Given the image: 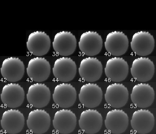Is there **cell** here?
I'll return each instance as SVG.
<instances>
[{"mask_svg":"<svg viewBox=\"0 0 156 134\" xmlns=\"http://www.w3.org/2000/svg\"><path fill=\"white\" fill-rule=\"evenodd\" d=\"M52 72L58 81L68 82L73 80L76 75V64L71 58L61 57L55 62Z\"/></svg>","mask_w":156,"mask_h":134,"instance_id":"obj_1","label":"cell"},{"mask_svg":"<svg viewBox=\"0 0 156 134\" xmlns=\"http://www.w3.org/2000/svg\"><path fill=\"white\" fill-rule=\"evenodd\" d=\"M27 71L28 76L33 81L42 82L47 80L49 76L51 65L46 58L35 57L29 61Z\"/></svg>","mask_w":156,"mask_h":134,"instance_id":"obj_2","label":"cell"},{"mask_svg":"<svg viewBox=\"0 0 156 134\" xmlns=\"http://www.w3.org/2000/svg\"><path fill=\"white\" fill-rule=\"evenodd\" d=\"M105 72L106 76L111 81L120 82L125 80L127 76L129 65L124 58L113 57L107 61Z\"/></svg>","mask_w":156,"mask_h":134,"instance_id":"obj_3","label":"cell"},{"mask_svg":"<svg viewBox=\"0 0 156 134\" xmlns=\"http://www.w3.org/2000/svg\"><path fill=\"white\" fill-rule=\"evenodd\" d=\"M1 123L2 129L7 133L18 134L24 128L25 119L20 111L11 109L4 112Z\"/></svg>","mask_w":156,"mask_h":134,"instance_id":"obj_4","label":"cell"},{"mask_svg":"<svg viewBox=\"0 0 156 134\" xmlns=\"http://www.w3.org/2000/svg\"><path fill=\"white\" fill-rule=\"evenodd\" d=\"M1 74L4 79L10 82H16L23 77L25 72L23 62L17 57L6 58L2 62Z\"/></svg>","mask_w":156,"mask_h":134,"instance_id":"obj_5","label":"cell"},{"mask_svg":"<svg viewBox=\"0 0 156 134\" xmlns=\"http://www.w3.org/2000/svg\"><path fill=\"white\" fill-rule=\"evenodd\" d=\"M130 46L135 54L141 56H147L152 53L154 49V38L148 32H138L133 35Z\"/></svg>","mask_w":156,"mask_h":134,"instance_id":"obj_6","label":"cell"},{"mask_svg":"<svg viewBox=\"0 0 156 134\" xmlns=\"http://www.w3.org/2000/svg\"><path fill=\"white\" fill-rule=\"evenodd\" d=\"M105 46L106 51L112 55L122 56L127 51L129 39L122 32H112L107 35Z\"/></svg>","mask_w":156,"mask_h":134,"instance_id":"obj_7","label":"cell"},{"mask_svg":"<svg viewBox=\"0 0 156 134\" xmlns=\"http://www.w3.org/2000/svg\"><path fill=\"white\" fill-rule=\"evenodd\" d=\"M79 72L80 76L85 81L94 82L101 77L103 67L97 58L88 57L81 61Z\"/></svg>","mask_w":156,"mask_h":134,"instance_id":"obj_8","label":"cell"},{"mask_svg":"<svg viewBox=\"0 0 156 134\" xmlns=\"http://www.w3.org/2000/svg\"><path fill=\"white\" fill-rule=\"evenodd\" d=\"M27 46L28 51L32 54L37 56H44L49 51L51 39L44 32H34L29 35Z\"/></svg>","mask_w":156,"mask_h":134,"instance_id":"obj_9","label":"cell"},{"mask_svg":"<svg viewBox=\"0 0 156 134\" xmlns=\"http://www.w3.org/2000/svg\"><path fill=\"white\" fill-rule=\"evenodd\" d=\"M52 46L54 51L59 55L69 56L76 49V38L70 32H60L55 35Z\"/></svg>","mask_w":156,"mask_h":134,"instance_id":"obj_10","label":"cell"},{"mask_svg":"<svg viewBox=\"0 0 156 134\" xmlns=\"http://www.w3.org/2000/svg\"><path fill=\"white\" fill-rule=\"evenodd\" d=\"M27 97L28 102L32 107L44 108L48 104L51 100V91L44 84L37 83L29 86Z\"/></svg>","mask_w":156,"mask_h":134,"instance_id":"obj_11","label":"cell"},{"mask_svg":"<svg viewBox=\"0 0 156 134\" xmlns=\"http://www.w3.org/2000/svg\"><path fill=\"white\" fill-rule=\"evenodd\" d=\"M79 97V101L84 107L96 108L102 102L103 93L97 84L89 83L81 86Z\"/></svg>","mask_w":156,"mask_h":134,"instance_id":"obj_12","label":"cell"},{"mask_svg":"<svg viewBox=\"0 0 156 134\" xmlns=\"http://www.w3.org/2000/svg\"><path fill=\"white\" fill-rule=\"evenodd\" d=\"M79 46L80 51L85 55L94 56L101 52L103 46V41L98 33L89 31L82 34Z\"/></svg>","mask_w":156,"mask_h":134,"instance_id":"obj_13","label":"cell"},{"mask_svg":"<svg viewBox=\"0 0 156 134\" xmlns=\"http://www.w3.org/2000/svg\"><path fill=\"white\" fill-rule=\"evenodd\" d=\"M130 71L135 80L141 82H146L151 80L154 75V64L149 58L139 57L133 62Z\"/></svg>","mask_w":156,"mask_h":134,"instance_id":"obj_14","label":"cell"},{"mask_svg":"<svg viewBox=\"0 0 156 134\" xmlns=\"http://www.w3.org/2000/svg\"><path fill=\"white\" fill-rule=\"evenodd\" d=\"M1 97L2 103L6 107L18 108L24 102L25 93L24 89L19 84L11 83L3 86Z\"/></svg>","mask_w":156,"mask_h":134,"instance_id":"obj_15","label":"cell"},{"mask_svg":"<svg viewBox=\"0 0 156 134\" xmlns=\"http://www.w3.org/2000/svg\"><path fill=\"white\" fill-rule=\"evenodd\" d=\"M105 97L106 102L111 107L122 108L129 100V91L122 84L115 83L107 86Z\"/></svg>","mask_w":156,"mask_h":134,"instance_id":"obj_16","label":"cell"},{"mask_svg":"<svg viewBox=\"0 0 156 134\" xmlns=\"http://www.w3.org/2000/svg\"><path fill=\"white\" fill-rule=\"evenodd\" d=\"M52 97L54 102L58 107L63 108H69L76 101V90L70 84H60L55 87Z\"/></svg>","mask_w":156,"mask_h":134,"instance_id":"obj_17","label":"cell"},{"mask_svg":"<svg viewBox=\"0 0 156 134\" xmlns=\"http://www.w3.org/2000/svg\"><path fill=\"white\" fill-rule=\"evenodd\" d=\"M27 123L28 129L34 133L44 134L49 129L51 117L44 110H34L29 113Z\"/></svg>","mask_w":156,"mask_h":134,"instance_id":"obj_18","label":"cell"},{"mask_svg":"<svg viewBox=\"0 0 156 134\" xmlns=\"http://www.w3.org/2000/svg\"><path fill=\"white\" fill-rule=\"evenodd\" d=\"M105 123L106 129L112 133L122 134L127 129L129 118L122 110L115 109L107 113Z\"/></svg>","mask_w":156,"mask_h":134,"instance_id":"obj_19","label":"cell"},{"mask_svg":"<svg viewBox=\"0 0 156 134\" xmlns=\"http://www.w3.org/2000/svg\"><path fill=\"white\" fill-rule=\"evenodd\" d=\"M52 123L55 130L59 133L70 134L76 127V116L70 110H60L55 113Z\"/></svg>","mask_w":156,"mask_h":134,"instance_id":"obj_20","label":"cell"},{"mask_svg":"<svg viewBox=\"0 0 156 134\" xmlns=\"http://www.w3.org/2000/svg\"><path fill=\"white\" fill-rule=\"evenodd\" d=\"M130 97L132 102L136 107L147 108L154 101V90L148 84L141 83L133 86Z\"/></svg>","mask_w":156,"mask_h":134,"instance_id":"obj_21","label":"cell"},{"mask_svg":"<svg viewBox=\"0 0 156 134\" xmlns=\"http://www.w3.org/2000/svg\"><path fill=\"white\" fill-rule=\"evenodd\" d=\"M130 123L133 130L137 133L148 134L154 127V116L148 110H138L133 114Z\"/></svg>","mask_w":156,"mask_h":134,"instance_id":"obj_22","label":"cell"},{"mask_svg":"<svg viewBox=\"0 0 156 134\" xmlns=\"http://www.w3.org/2000/svg\"><path fill=\"white\" fill-rule=\"evenodd\" d=\"M79 123L80 129L84 132L88 134H96L102 128L103 119L98 111L89 109L80 114Z\"/></svg>","mask_w":156,"mask_h":134,"instance_id":"obj_23","label":"cell"}]
</instances>
